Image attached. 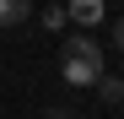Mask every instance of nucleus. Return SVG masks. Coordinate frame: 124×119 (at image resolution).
Instances as JSON below:
<instances>
[{
    "mask_svg": "<svg viewBox=\"0 0 124 119\" xmlns=\"http://www.w3.org/2000/svg\"><path fill=\"white\" fill-rule=\"evenodd\" d=\"M97 92H102V103H124V81H119V76H102Z\"/></svg>",
    "mask_w": 124,
    "mask_h": 119,
    "instance_id": "obj_4",
    "label": "nucleus"
},
{
    "mask_svg": "<svg viewBox=\"0 0 124 119\" xmlns=\"http://www.w3.org/2000/svg\"><path fill=\"white\" fill-rule=\"evenodd\" d=\"M113 43H119V54H124V16H113Z\"/></svg>",
    "mask_w": 124,
    "mask_h": 119,
    "instance_id": "obj_6",
    "label": "nucleus"
},
{
    "mask_svg": "<svg viewBox=\"0 0 124 119\" xmlns=\"http://www.w3.org/2000/svg\"><path fill=\"white\" fill-rule=\"evenodd\" d=\"M65 22H70V16H65V6H49V11H43V27H54V33H59Z\"/></svg>",
    "mask_w": 124,
    "mask_h": 119,
    "instance_id": "obj_5",
    "label": "nucleus"
},
{
    "mask_svg": "<svg viewBox=\"0 0 124 119\" xmlns=\"http://www.w3.org/2000/svg\"><path fill=\"white\" fill-rule=\"evenodd\" d=\"M32 16V0H0V27H22Z\"/></svg>",
    "mask_w": 124,
    "mask_h": 119,
    "instance_id": "obj_3",
    "label": "nucleus"
},
{
    "mask_svg": "<svg viewBox=\"0 0 124 119\" xmlns=\"http://www.w3.org/2000/svg\"><path fill=\"white\" fill-rule=\"evenodd\" d=\"M65 16H70V22H81V27H92V22H102V0H70Z\"/></svg>",
    "mask_w": 124,
    "mask_h": 119,
    "instance_id": "obj_2",
    "label": "nucleus"
},
{
    "mask_svg": "<svg viewBox=\"0 0 124 119\" xmlns=\"http://www.w3.org/2000/svg\"><path fill=\"white\" fill-rule=\"evenodd\" d=\"M49 119H70V114H59V108H54V114H49Z\"/></svg>",
    "mask_w": 124,
    "mask_h": 119,
    "instance_id": "obj_7",
    "label": "nucleus"
},
{
    "mask_svg": "<svg viewBox=\"0 0 124 119\" xmlns=\"http://www.w3.org/2000/svg\"><path fill=\"white\" fill-rule=\"evenodd\" d=\"M59 76H65L70 87H97L102 76V49L92 43L86 33H76V38H65V49H59Z\"/></svg>",
    "mask_w": 124,
    "mask_h": 119,
    "instance_id": "obj_1",
    "label": "nucleus"
}]
</instances>
